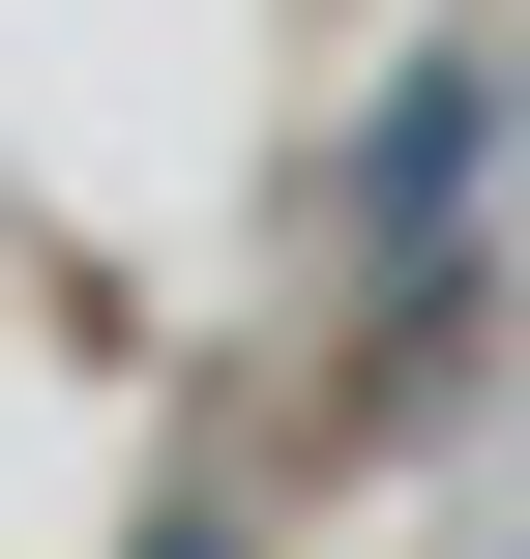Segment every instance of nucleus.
<instances>
[{
	"instance_id": "nucleus-1",
	"label": "nucleus",
	"mask_w": 530,
	"mask_h": 559,
	"mask_svg": "<svg viewBox=\"0 0 530 559\" xmlns=\"http://www.w3.org/2000/svg\"><path fill=\"white\" fill-rule=\"evenodd\" d=\"M472 177H502V59H413V88L325 147V236H354V265H443V206H472Z\"/></svg>"
}]
</instances>
